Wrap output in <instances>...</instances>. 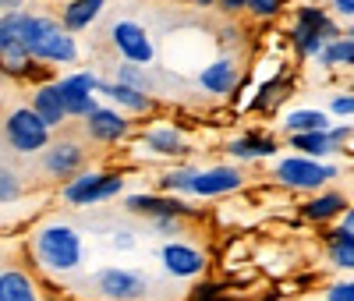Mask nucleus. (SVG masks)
I'll return each mask as SVG.
<instances>
[{
	"label": "nucleus",
	"instance_id": "obj_9",
	"mask_svg": "<svg viewBox=\"0 0 354 301\" xmlns=\"http://www.w3.org/2000/svg\"><path fill=\"white\" fill-rule=\"evenodd\" d=\"M110 43L117 50V57L128 60L138 68H153L156 64V43L149 36V28L135 18H117L110 21Z\"/></svg>",
	"mask_w": 354,
	"mask_h": 301
},
{
	"label": "nucleus",
	"instance_id": "obj_35",
	"mask_svg": "<svg viewBox=\"0 0 354 301\" xmlns=\"http://www.w3.org/2000/svg\"><path fill=\"white\" fill-rule=\"evenodd\" d=\"M149 230L160 234V237H167V241H174V237L185 234V220H177V217H160V220H153Z\"/></svg>",
	"mask_w": 354,
	"mask_h": 301
},
{
	"label": "nucleus",
	"instance_id": "obj_41",
	"mask_svg": "<svg viewBox=\"0 0 354 301\" xmlns=\"http://www.w3.org/2000/svg\"><path fill=\"white\" fill-rule=\"evenodd\" d=\"M25 4L28 0H0V15H18V11H25Z\"/></svg>",
	"mask_w": 354,
	"mask_h": 301
},
{
	"label": "nucleus",
	"instance_id": "obj_5",
	"mask_svg": "<svg viewBox=\"0 0 354 301\" xmlns=\"http://www.w3.org/2000/svg\"><path fill=\"white\" fill-rule=\"evenodd\" d=\"M0 138H4L8 153H15V156H39L53 142V131L43 125L32 107L21 103V107H11L4 113V120H0Z\"/></svg>",
	"mask_w": 354,
	"mask_h": 301
},
{
	"label": "nucleus",
	"instance_id": "obj_47",
	"mask_svg": "<svg viewBox=\"0 0 354 301\" xmlns=\"http://www.w3.org/2000/svg\"><path fill=\"white\" fill-rule=\"evenodd\" d=\"M43 301H46V298H43Z\"/></svg>",
	"mask_w": 354,
	"mask_h": 301
},
{
	"label": "nucleus",
	"instance_id": "obj_33",
	"mask_svg": "<svg viewBox=\"0 0 354 301\" xmlns=\"http://www.w3.org/2000/svg\"><path fill=\"white\" fill-rule=\"evenodd\" d=\"M322 301H354V277H337L333 284H326Z\"/></svg>",
	"mask_w": 354,
	"mask_h": 301
},
{
	"label": "nucleus",
	"instance_id": "obj_1",
	"mask_svg": "<svg viewBox=\"0 0 354 301\" xmlns=\"http://www.w3.org/2000/svg\"><path fill=\"white\" fill-rule=\"evenodd\" d=\"M28 255L32 262L50 277H68V273H78L85 266V237L75 224H64V220H46L32 230L28 237Z\"/></svg>",
	"mask_w": 354,
	"mask_h": 301
},
{
	"label": "nucleus",
	"instance_id": "obj_43",
	"mask_svg": "<svg viewBox=\"0 0 354 301\" xmlns=\"http://www.w3.org/2000/svg\"><path fill=\"white\" fill-rule=\"evenodd\" d=\"M192 4H195L198 11H209V8H216V4H220V0H192Z\"/></svg>",
	"mask_w": 354,
	"mask_h": 301
},
{
	"label": "nucleus",
	"instance_id": "obj_21",
	"mask_svg": "<svg viewBox=\"0 0 354 301\" xmlns=\"http://www.w3.org/2000/svg\"><path fill=\"white\" fill-rule=\"evenodd\" d=\"M0 301H43V284L25 266L0 269Z\"/></svg>",
	"mask_w": 354,
	"mask_h": 301
},
{
	"label": "nucleus",
	"instance_id": "obj_38",
	"mask_svg": "<svg viewBox=\"0 0 354 301\" xmlns=\"http://www.w3.org/2000/svg\"><path fill=\"white\" fill-rule=\"evenodd\" d=\"M135 245H138V234H135V230H128V227L113 230V248H121V252H131Z\"/></svg>",
	"mask_w": 354,
	"mask_h": 301
},
{
	"label": "nucleus",
	"instance_id": "obj_17",
	"mask_svg": "<svg viewBox=\"0 0 354 301\" xmlns=\"http://www.w3.org/2000/svg\"><path fill=\"white\" fill-rule=\"evenodd\" d=\"M223 153L230 156V163H262L280 156V142L266 131H241L223 142Z\"/></svg>",
	"mask_w": 354,
	"mask_h": 301
},
{
	"label": "nucleus",
	"instance_id": "obj_36",
	"mask_svg": "<svg viewBox=\"0 0 354 301\" xmlns=\"http://www.w3.org/2000/svg\"><path fill=\"white\" fill-rule=\"evenodd\" d=\"M220 43L227 46L223 53H234V57H238V46L245 43V36H241V28L234 25V21H227V25H223V33H220Z\"/></svg>",
	"mask_w": 354,
	"mask_h": 301
},
{
	"label": "nucleus",
	"instance_id": "obj_46",
	"mask_svg": "<svg viewBox=\"0 0 354 301\" xmlns=\"http://www.w3.org/2000/svg\"><path fill=\"white\" fill-rule=\"evenodd\" d=\"M347 89H351V93H354V78H351V85H347Z\"/></svg>",
	"mask_w": 354,
	"mask_h": 301
},
{
	"label": "nucleus",
	"instance_id": "obj_11",
	"mask_svg": "<svg viewBox=\"0 0 354 301\" xmlns=\"http://www.w3.org/2000/svg\"><path fill=\"white\" fill-rule=\"evenodd\" d=\"M96 85H100V75L88 71V68H78V71H68V75L57 78V93H61L64 110H68L71 120H85L103 103L100 93H96Z\"/></svg>",
	"mask_w": 354,
	"mask_h": 301
},
{
	"label": "nucleus",
	"instance_id": "obj_25",
	"mask_svg": "<svg viewBox=\"0 0 354 301\" xmlns=\"http://www.w3.org/2000/svg\"><path fill=\"white\" fill-rule=\"evenodd\" d=\"M287 149L298 156H312V160H333L340 156V149L330 142L326 131H305V135H287Z\"/></svg>",
	"mask_w": 354,
	"mask_h": 301
},
{
	"label": "nucleus",
	"instance_id": "obj_27",
	"mask_svg": "<svg viewBox=\"0 0 354 301\" xmlns=\"http://www.w3.org/2000/svg\"><path fill=\"white\" fill-rule=\"evenodd\" d=\"M287 43L294 46V53H298L301 60H319V53H322V46H326V39H322L315 28H308V25H301V21H290V28H287Z\"/></svg>",
	"mask_w": 354,
	"mask_h": 301
},
{
	"label": "nucleus",
	"instance_id": "obj_34",
	"mask_svg": "<svg viewBox=\"0 0 354 301\" xmlns=\"http://www.w3.org/2000/svg\"><path fill=\"white\" fill-rule=\"evenodd\" d=\"M326 113H330V117H340V120L354 117V93H351V89H344V93H337V96L330 100Z\"/></svg>",
	"mask_w": 354,
	"mask_h": 301
},
{
	"label": "nucleus",
	"instance_id": "obj_44",
	"mask_svg": "<svg viewBox=\"0 0 354 301\" xmlns=\"http://www.w3.org/2000/svg\"><path fill=\"white\" fill-rule=\"evenodd\" d=\"M344 36H347V39H354V25H347V28H344Z\"/></svg>",
	"mask_w": 354,
	"mask_h": 301
},
{
	"label": "nucleus",
	"instance_id": "obj_28",
	"mask_svg": "<svg viewBox=\"0 0 354 301\" xmlns=\"http://www.w3.org/2000/svg\"><path fill=\"white\" fill-rule=\"evenodd\" d=\"M195 174H198V167L195 163H174L170 170H163L160 177H156V188L163 192V195H188V188H192V181H195Z\"/></svg>",
	"mask_w": 354,
	"mask_h": 301
},
{
	"label": "nucleus",
	"instance_id": "obj_42",
	"mask_svg": "<svg viewBox=\"0 0 354 301\" xmlns=\"http://www.w3.org/2000/svg\"><path fill=\"white\" fill-rule=\"evenodd\" d=\"M340 227H344V230H347V234H351V237H354V202H351V206H347V213H344V217H340Z\"/></svg>",
	"mask_w": 354,
	"mask_h": 301
},
{
	"label": "nucleus",
	"instance_id": "obj_39",
	"mask_svg": "<svg viewBox=\"0 0 354 301\" xmlns=\"http://www.w3.org/2000/svg\"><path fill=\"white\" fill-rule=\"evenodd\" d=\"M216 11H220L223 18H238V15H245V0H220Z\"/></svg>",
	"mask_w": 354,
	"mask_h": 301
},
{
	"label": "nucleus",
	"instance_id": "obj_8",
	"mask_svg": "<svg viewBox=\"0 0 354 301\" xmlns=\"http://www.w3.org/2000/svg\"><path fill=\"white\" fill-rule=\"evenodd\" d=\"M85 156H88V149L82 138L75 135H53V142L39 153V170L46 181H57V185H68V181L85 170Z\"/></svg>",
	"mask_w": 354,
	"mask_h": 301
},
{
	"label": "nucleus",
	"instance_id": "obj_30",
	"mask_svg": "<svg viewBox=\"0 0 354 301\" xmlns=\"http://www.w3.org/2000/svg\"><path fill=\"white\" fill-rule=\"evenodd\" d=\"M113 82L131 85V89H138V93H153V89H156L153 71H149V68H138V64H128V60H117V68H113Z\"/></svg>",
	"mask_w": 354,
	"mask_h": 301
},
{
	"label": "nucleus",
	"instance_id": "obj_20",
	"mask_svg": "<svg viewBox=\"0 0 354 301\" xmlns=\"http://www.w3.org/2000/svg\"><path fill=\"white\" fill-rule=\"evenodd\" d=\"M28 107L39 113V120L57 135L64 125H68V110H64V100L57 93V82H46V85H32V96H28Z\"/></svg>",
	"mask_w": 354,
	"mask_h": 301
},
{
	"label": "nucleus",
	"instance_id": "obj_3",
	"mask_svg": "<svg viewBox=\"0 0 354 301\" xmlns=\"http://www.w3.org/2000/svg\"><path fill=\"white\" fill-rule=\"evenodd\" d=\"M340 177H344V167L333 160H312V156H298V153H280L273 160V181L280 188L298 192V195L322 192Z\"/></svg>",
	"mask_w": 354,
	"mask_h": 301
},
{
	"label": "nucleus",
	"instance_id": "obj_37",
	"mask_svg": "<svg viewBox=\"0 0 354 301\" xmlns=\"http://www.w3.org/2000/svg\"><path fill=\"white\" fill-rule=\"evenodd\" d=\"M326 135H330V142H333V145L340 149V153H344V149H347V142L354 138V128H351V125H333Z\"/></svg>",
	"mask_w": 354,
	"mask_h": 301
},
{
	"label": "nucleus",
	"instance_id": "obj_10",
	"mask_svg": "<svg viewBox=\"0 0 354 301\" xmlns=\"http://www.w3.org/2000/svg\"><path fill=\"white\" fill-rule=\"evenodd\" d=\"M160 266L174 280H198V277H205V269H209V252L202 245H195V241H188V237H174V241H163Z\"/></svg>",
	"mask_w": 354,
	"mask_h": 301
},
{
	"label": "nucleus",
	"instance_id": "obj_23",
	"mask_svg": "<svg viewBox=\"0 0 354 301\" xmlns=\"http://www.w3.org/2000/svg\"><path fill=\"white\" fill-rule=\"evenodd\" d=\"M322 255L337 269V273H354V237L337 224V227H322Z\"/></svg>",
	"mask_w": 354,
	"mask_h": 301
},
{
	"label": "nucleus",
	"instance_id": "obj_22",
	"mask_svg": "<svg viewBox=\"0 0 354 301\" xmlns=\"http://www.w3.org/2000/svg\"><path fill=\"white\" fill-rule=\"evenodd\" d=\"M103 8H106V0H64V4H61V15H57V21L64 25V33L82 36L85 28H93V25L100 21Z\"/></svg>",
	"mask_w": 354,
	"mask_h": 301
},
{
	"label": "nucleus",
	"instance_id": "obj_15",
	"mask_svg": "<svg viewBox=\"0 0 354 301\" xmlns=\"http://www.w3.org/2000/svg\"><path fill=\"white\" fill-rule=\"evenodd\" d=\"M124 199V209L135 217H149V220H160V217H177V220H192L198 217V209L192 202H185L181 195H163V192H135V195H121Z\"/></svg>",
	"mask_w": 354,
	"mask_h": 301
},
{
	"label": "nucleus",
	"instance_id": "obj_29",
	"mask_svg": "<svg viewBox=\"0 0 354 301\" xmlns=\"http://www.w3.org/2000/svg\"><path fill=\"white\" fill-rule=\"evenodd\" d=\"M290 93H294L290 78H273V82H266V85H259V93H255V110L273 113Z\"/></svg>",
	"mask_w": 354,
	"mask_h": 301
},
{
	"label": "nucleus",
	"instance_id": "obj_12",
	"mask_svg": "<svg viewBox=\"0 0 354 301\" xmlns=\"http://www.w3.org/2000/svg\"><path fill=\"white\" fill-rule=\"evenodd\" d=\"M241 60L234 57V53H216L205 68H198L195 75V85H198V93L202 96H209V100H227L238 93V85H241Z\"/></svg>",
	"mask_w": 354,
	"mask_h": 301
},
{
	"label": "nucleus",
	"instance_id": "obj_14",
	"mask_svg": "<svg viewBox=\"0 0 354 301\" xmlns=\"http://www.w3.org/2000/svg\"><path fill=\"white\" fill-rule=\"evenodd\" d=\"M0 75L11 82H28V85H46L57 82L53 68L36 64L28 50L21 46V39H0Z\"/></svg>",
	"mask_w": 354,
	"mask_h": 301
},
{
	"label": "nucleus",
	"instance_id": "obj_40",
	"mask_svg": "<svg viewBox=\"0 0 354 301\" xmlns=\"http://www.w3.org/2000/svg\"><path fill=\"white\" fill-rule=\"evenodd\" d=\"M330 15H340V18H354V0H330Z\"/></svg>",
	"mask_w": 354,
	"mask_h": 301
},
{
	"label": "nucleus",
	"instance_id": "obj_31",
	"mask_svg": "<svg viewBox=\"0 0 354 301\" xmlns=\"http://www.w3.org/2000/svg\"><path fill=\"white\" fill-rule=\"evenodd\" d=\"M25 195V177L15 163H4L0 160V206H11Z\"/></svg>",
	"mask_w": 354,
	"mask_h": 301
},
{
	"label": "nucleus",
	"instance_id": "obj_4",
	"mask_svg": "<svg viewBox=\"0 0 354 301\" xmlns=\"http://www.w3.org/2000/svg\"><path fill=\"white\" fill-rule=\"evenodd\" d=\"M128 174L110 170V167H85L78 170L68 185H61V202L71 209H96L124 195Z\"/></svg>",
	"mask_w": 354,
	"mask_h": 301
},
{
	"label": "nucleus",
	"instance_id": "obj_6",
	"mask_svg": "<svg viewBox=\"0 0 354 301\" xmlns=\"http://www.w3.org/2000/svg\"><path fill=\"white\" fill-rule=\"evenodd\" d=\"M88 284H93V294L100 301H145L153 291V280L131 266H103Z\"/></svg>",
	"mask_w": 354,
	"mask_h": 301
},
{
	"label": "nucleus",
	"instance_id": "obj_2",
	"mask_svg": "<svg viewBox=\"0 0 354 301\" xmlns=\"http://www.w3.org/2000/svg\"><path fill=\"white\" fill-rule=\"evenodd\" d=\"M21 46L28 50V57L36 64H46V68H71L82 57L78 36L64 33L57 15L28 11V8L21 11Z\"/></svg>",
	"mask_w": 354,
	"mask_h": 301
},
{
	"label": "nucleus",
	"instance_id": "obj_26",
	"mask_svg": "<svg viewBox=\"0 0 354 301\" xmlns=\"http://www.w3.org/2000/svg\"><path fill=\"white\" fill-rule=\"evenodd\" d=\"M294 21H301V25L315 28V33L326 39V43H333V39L344 36V28L333 21V15H330L326 8H319V4H301L298 11H294Z\"/></svg>",
	"mask_w": 354,
	"mask_h": 301
},
{
	"label": "nucleus",
	"instance_id": "obj_7",
	"mask_svg": "<svg viewBox=\"0 0 354 301\" xmlns=\"http://www.w3.org/2000/svg\"><path fill=\"white\" fill-rule=\"evenodd\" d=\"M245 185H248V174L241 163H209V167H198L192 188H188V199L220 202L227 195H238Z\"/></svg>",
	"mask_w": 354,
	"mask_h": 301
},
{
	"label": "nucleus",
	"instance_id": "obj_18",
	"mask_svg": "<svg viewBox=\"0 0 354 301\" xmlns=\"http://www.w3.org/2000/svg\"><path fill=\"white\" fill-rule=\"evenodd\" d=\"M138 142H142L145 153L160 156V160H185V156H192V142L177 125H153V128H145L138 135Z\"/></svg>",
	"mask_w": 354,
	"mask_h": 301
},
{
	"label": "nucleus",
	"instance_id": "obj_19",
	"mask_svg": "<svg viewBox=\"0 0 354 301\" xmlns=\"http://www.w3.org/2000/svg\"><path fill=\"white\" fill-rule=\"evenodd\" d=\"M96 93H100L103 103L124 110L128 117H131V113H138V117H142V113H156V96H153V93H138V89L121 85V82H113V78H100Z\"/></svg>",
	"mask_w": 354,
	"mask_h": 301
},
{
	"label": "nucleus",
	"instance_id": "obj_45",
	"mask_svg": "<svg viewBox=\"0 0 354 301\" xmlns=\"http://www.w3.org/2000/svg\"><path fill=\"white\" fill-rule=\"evenodd\" d=\"M290 301H322V298H290Z\"/></svg>",
	"mask_w": 354,
	"mask_h": 301
},
{
	"label": "nucleus",
	"instance_id": "obj_32",
	"mask_svg": "<svg viewBox=\"0 0 354 301\" xmlns=\"http://www.w3.org/2000/svg\"><path fill=\"white\" fill-rule=\"evenodd\" d=\"M287 4L290 0H245V15H252L255 21H277Z\"/></svg>",
	"mask_w": 354,
	"mask_h": 301
},
{
	"label": "nucleus",
	"instance_id": "obj_13",
	"mask_svg": "<svg viewBox=\"0 0 354 301\" xmlns=\"http://www.w3.org/2000/svg\"><path fill=\"white\" fill-rule=\"evenodd\" d=\"M82 128H85V138L88 142H96V145H121L131 131H135V120L124 113V110H117L110 103H100L93 113H88L82 120Z\"/></svg>",
	"mask_w": 354,
	"mask_h": 301
},
{
	"label": "nucleus",
	"instance_id": "obj_16",
	"mask_svg": "<svg viewBox=\"0 0 354 301\" xmlns=\"http://www.w3.org/2000/svg\"><path fill=\"white\" fill-rule=\"evenodd\" d=\"M347 206H351V195L344 188H322V192H312L308 199L298 202V217L312 227H333L340 224V217L347 213Z\"/></svg>",
	"mask_w": 354,
	"mask_h": 301
},
{
	"label": "nucleus",
	"instance_id": "obj_24",
	"mask_svg": "<svg viewBox=\"0 0 354 301\" xmlns=\"http://www.w3.org/2000/svg\"><path fill=\"white\" fill-rule=\"evenodd\" d=\"M333 117L319 107H294L283 113V131L287 135H305V131H330Z\"/></svg>",
	"mask_w": 354,
	"mask_h": 301
}]
</instances>
